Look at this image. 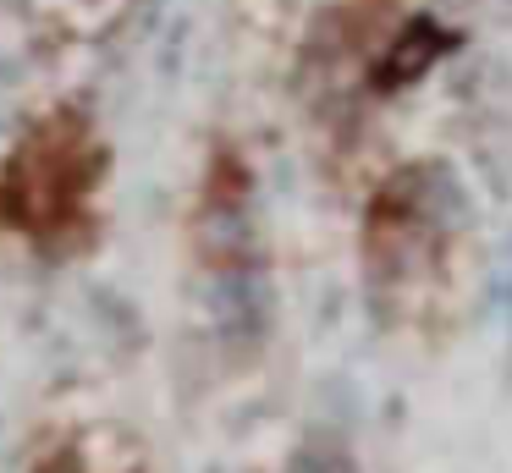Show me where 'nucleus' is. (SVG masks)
<instances>
[{
	"label": "nucleus",
	"mask_w": 512,
	"mask_h": 473,
	"mask_svg": "<svg viewBox=\"0 0 512 473\" xmlns=\"http://www.w3.org/2000/svg\"><path fill=\"white\" fill-rule=\"evenodd\" d=\"M441 50H446V33L435 28V22H413L408 33H397L391 55L380 61V72H375L380 88H402V83H413V77H424Z\"/></svg>",
	"instance_id": "obj_1"
},
{
	"label": "nucleus",
	"mask_w": 512,
	"mask_h": 473,
	"mask_svg": "<svg viewBox=\"0 0 512 473\" xmlns=\"http://www.w3.org/2000/svg\"><path fill=\"white\" fill-rule=\"evenodd\" d=\"M50 473H67V462H56V468H50Z\"/></svg>",
	"instance_id": "obj_2"
}]
</instances>
